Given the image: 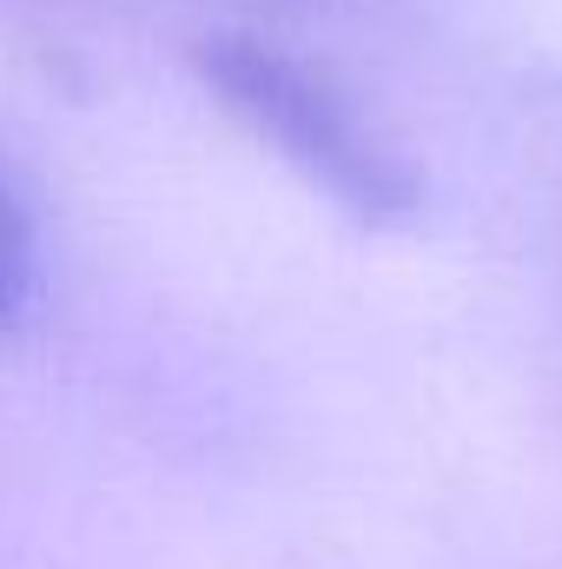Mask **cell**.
Segmentation results:
<instances>
[{"label":"cell","instance_id":"7a4b0ae2","mask_svg":"<svg viewBox=\"0 0 562 569\" xmlns=\"http://www.w3.org/2000/svg\"><path fill=\"white\" fill-rule=\"evenodd\" d=\"M33 284H40V239H33V212H27V192L20 179L7 172L0 159V338L20 331L27 305H33Z\"/></svg>","mask_w":562,"mask_h":569},{"label":"cell","instance_id":"6da1fadb","mask_svg":"<svg viewBox=\"0 0 562 569\" xmlns=\"http://www.w3.org/2000/svg\"><path fill=\"white\" fill-rule=\"evenodd\" d=\"M185 67L232 127L272 146V159H284L311 192H324L351 226L391 232L423 212V179L411 159L358 120L324 67L259 33H205L185 47Z\"/></svg>","mask_w":562,"mask_h":569}]
</instances>
